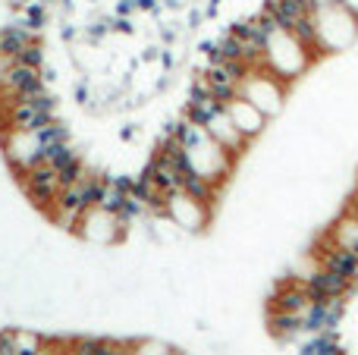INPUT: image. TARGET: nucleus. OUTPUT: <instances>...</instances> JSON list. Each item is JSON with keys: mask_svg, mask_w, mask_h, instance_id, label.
<instances>
[{"mask_svg": "<svg viewBox=\"0 0 358 355\" xmlns=\"http://www.w3.org/2000/svg\"><path fill=\"white\" fill-rule=\"evenodd\" d=\"M311 16H315L317 44H321V50L327 57L346 54L358 41V16H352L340 0H327V3L311 6Z\"/></svg>", "mask_w": 358, "mask_h": 355, "instance_id": "1", "label": "nucleus"}, {"mask_svg": "<svg viewBox=\"0 0 358 355\" xmlns=\"http://www.w3.org/2000/svg\"><path fill=\"white\" fill-rule=\"evenodd\" d=\"M311 66H315V63H311L308 50H305L286 29H277L271 38H267L264 63H261V69H267V73H271L273 79L283 82L286 88H292V82H296L299 75H302L305 69H311Z\"/></svg>", "mask_w": 358, "mask_h": 355, "instance_id": "2", "label": "nucleus"}, {"mask_svg": "<svg viewBox=\"0 0 358 355\" xmlns=\"http://www.w3.org/2000/svg\"><path fill=\"white\" fill-rule=\"evenodd\" d=\"M286 94H289V88H286L280 79H273V75L261 66L248 69L242 85H239V98H245L248 104H255L267 119H273L280 110H283Z\"/></svg>", "mask_w": 358, "mask_h": 355, "instance_id": "3", "label": "nucleus"}, {"mask_svg": "<svg viewBox=\"0 0 358 355\" xmlns=\"http://www.w3.org/2000/svg\"><path fill=\"white\" fill-rule=\"evenodd\" d=\"M167 217L173 220L185 236H204L210 220H214V208L198 201V198H192V195L182 192V189H176V192H170V198H167Z\"/></svg>", "mask_w": 358, "mask_h": 355, "instance_id": "4", "label": "nucleus"}, {"mask_svg": "<svg viewBox=\"0 0 358 355\" xmlns=\"http://www.w3.org/2000/svg\"><path fill=\"white\" fill-rule=\"evenodd\" d=\"M19 186H22L25 198L44 214L54 208V201L60 198V192H63L60 173H57L54 167H48V164H38V167H31L29 173H22L19 176Z\"/></svg>", "mask_w": 358, "mask_h": 355, "instance_id": "5", "label": "nucleus"}, {"mask_svg": "<svg viewBox=\"0 0 358 355\" xmlns=\"http://www.w3.org/2000/svg\"><path fill=\"white\" fill-rule=\"evenodd\" d=\"M204 129H208V136L214 138V142L220 145V148L227 151L229 157H233V161H242V157H245V151H248V145H252V142H248V138L233 126V119L227 117V110H223V107L208 119V123H204Z\"/></svg>", "mask_w": 358, "mask_h": 355, "instance_id": "6", "label": "nucleus"}, {"mask_svg": "<svg viewBox=\"0 0 358 355\" xmlns=\"http://www.w3.org/2000/svg\"><path fill=\"white\" fill-rule=\"evenodd\" d=\"M223 110H227V117L233 119V126L248 138V142H255V138H258L261 132L267 129V123H271V119H267L255 104H248L245 98L227 101V104H223Z\"/></svg>", "mask_w": 358, "mask_h": 355, "instance_id": "7", "label": "nucleus"}, {"mask_svg": "<svg viewBox=\"0 0 358 355\" xmlns=\"http://www.w3.org/2000/svg\"><path fill=\"white\" fill-rule=\"evenodd\" d=\"M308 305H311V296H308V289H305V283L296 280V277H286L271 293V302H267L271 312H292V314H305Z\"/></svg>", "mask_w": 358, "mask_h": 355, "instance_id": "8", "label": "nucleus"}, {"mask_svg": "<svg viewBox=\"0 0 358 355\" xmlns=\"http://www.w3.org/2000/svg\"><path fill=\"white\" fill-rule=\"evenodd\" d=\"M267 333H271V340H273V343H280V346L299 343V337H305L302 314L271 312V308H267Z\"/></svg>", "mask_w": 358, "mask_h": 355, "instance_id": "9", "label": "nucleus"}, {"mask_svg": "<svg viewBox=\"0 0 358 355\" xmlns=\"http://www.w3.org/2000/svg\"><path fill=\"white\" fill-rule=\"evenodd\" d=\"M38 38L41 35H38L35 29H29V25L22 22V16H16V22H13L10 29L0 31V57H3V60H16L19 50L29 48V44L38 41Z\"/></svg>", "mask_w": 358, "mask_h": 355, "instance_id": "10", "label": "nucleus"}, {"mask_svg": "<svg viewBox=\"0 0 358 355\" xmlns=\"http://www.w3.org/2000/svg\"><path fill=\"white\" fill-rule=\"evenodd\" d=\"M324 236L334 245H340V249H349L358 255V217L352 211H346V208H343V214L330 224V230L324 233Z\"/></svg>", "mask_w": 358, "mask_h": 355, "instance_id": "11", "label": "nucleus"}, {"mask_svg": "<svg viewBox=\"0 0 358 355\" xmlns=\"http://www.w3.org/2000/svg\"><path fill=\"white\" fill-rule=\"evenodd\" d=\"M182 192H189L192 198H198V201H204V205H210L217 211V201H220V186H214L210 180H204V176H198V173H182Z\"/></svg>", "mask_w": 358, "mask_h": 355, "instance_id": "12", "label": "nucleus"}, {"mask_svg": "<svg viewBox=\"0 0 358 355\" xmlns=\"http://www.w3.org/2000/svg\"><path fill=\"white\" fill-rule=\"evenodd\" d=\"M340 349H346L340 333H311V337L299 346V355H336Z\"/></svg>", "mask_w": 358, "mask_h": 355, "instance_id": "13", "label": "nucleus"}, {"mask_svg": "<svg viewBox=\"0 0 358 355\" xmlns=\"http://www.w3.org/2000/svg\"><path fill=\"white\" fill-rule=\"evenodd\" d=\"M13 63H22V66H31V69H44L48 66V54H44V41L38 38V41H31L29 48L19 50V57Z\"/></svg>", "mask_w": 358, "mask_h": 355, "instance_id": "14", "label": "nucleus"}, {"mask_svg": "<svg viewBox=\"0 0 358 355\" xmlns=\"http://www.w3.org/2000/svg\"><path fill=\"white\" fill-rule=\"evenodd\" d=\"M129 343H132V337H129V340L104 337V340H101V346H98V352H94V355H129Z\"/></svg>", "mask_w": 358, "mask_h": 355, "instance_id": "15", "label": "nucleus"}, {"mask_svg": "<svg viewBox=\"0 0 358 355\" xmlns=\"http://www.w3.org/2000/svg\"><path fill=\"white\" fill-rule=\"evenodd\" d=\"M0 355H19L16 327H6V331H0Z\"/></svg>", "mask_w": 358, "mask_h": 355, "instance_id": "16", "label": "nucleus"}, {"mask_svg": "<svg viewBox=\"0 0 358 355\" xmlns=\"http://www.w3.org/2000/svg\"><path fill=\"white\" fill-rule=\"evenodd\" d=\"M16 16H19V10L13 6V0H0V31L10 29L16 22Z\"/></svg>", "mask_w": 358, "mask_h": 355, "instance_id": "17", "label": "nucleus"}, {"mask_svg": "<svg viewBox=\"0 0 358 355\" xmlns=\"http://www.w3.org/2000/svg\"><path fill=\"white\" fill-rule=\"evenodd\" d=\"M346 211H352L355 217H358V189H355V192L346 198Z\"/></svg>", "mask_w": 358, "mask_h": 355, "instance_id": "18", "label": "nucleus"}, {"mask_svg": "<svg viewBox=\"0 0 358 355\" xmlns=\"http://www.w3.org/2000/svg\"><path fill=\"white\" fill-rule=\"evenodd\" d=\"M343 6H346L349 13H352V16H358V0H340Z\"/></svg>", "mask_w": 358, "mask_h": 355, "instance_id": "19", "label": "nucleus"}, {"mask_svg": "<svg viewBox=\"0 0 358 355\" xmlns=\"http://www.w3.org/2000/svg\"><path fill=\"white\" fill-rule=\"evenodd\" d=\"M336 355H349V352H346V349H340V352H336Z\"/></svg>", "mask_w": 358, "mask_h": 355, "instance_id": "20", "label": "nucleus"}]
</instances>
